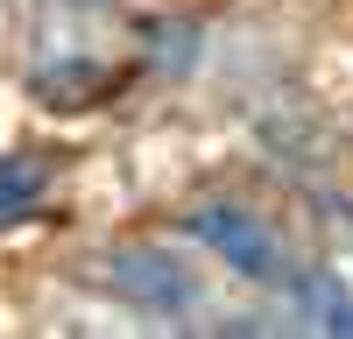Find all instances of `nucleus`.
<instances>
[{
    "label": "nucleus",
    "instance_id": "obj_1",
    "mask_svg": "<svg viewBox=\"0 0 353 339\" xmlns=\"http://www.w3.org/2000/svg\"><path fill=\"white\" fill-rule=\"evenodd\" d=\"M191 234L212 247V254H226L241 276H254V282H297L290 276V254H283V240L269 234L261 219H248V212H233V205H198L191 219Z\"/></svg>",
    "mask_w": 353,
    "mask_h": 339
},
{
    "label": "nucleus",
    "instance_id": "obj_4",
    "mask_svg": "<svg viewBox=\"0 0 353 339\" xmlns=\"http://www.w3.org/2000/svg\"><path fill=\"white\" fill-rule=\"evenodd\" d=\"M290 290H297L311 311H325V318H332V332H353V297H339L332 282H290Z\"/></svg>",
    "mask_w": 353,
    "mask_h": 339
},
{
    "label": "nucleus",
    "instance_id": "obj_3",
    "mask_svg": "<svg viewBox=\"0 0 353 339\" xmlns=\"http://www.w3.org/2000/svg\"><path fill=\"white\" fill-rule=\"evenodd\" d=\"M43 184H50V163L43 156H0V226L8 219H21V212H36V198H43Z\"/></svg>",
    "mask_w": 353,
    "mask_h": 339
},
{
    "label": "nucleus",
    "instance_id": "obj_2",
    "mask_svg": "<svg viewBox=\"0 0 353 339\" xmlns=\"http://www.w3.org/2000/svg\"><path fill=\"white\" fill-rule=\"evenodd\" d=\"M113 282H121L134 304H149V311H184V304H191V282L176 276L170 254H141V247H134V254L113 262Z\"/></svg>",
    "mask_w": 353,
    "mask_h": 339
}]
</instances>
